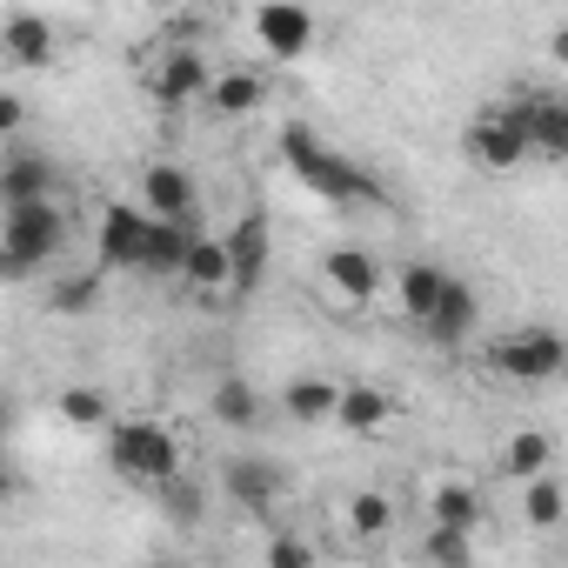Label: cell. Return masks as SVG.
Wrapping results in <instances>:
<instances>
[{"mask_svg":"<svg viewBox=\"0 0 568 568\" xmlns=\"http://www.w3.org/2000/svg\"><path fill=\"white\" fill-rule=\"evenodd\" d=\"M281 161H288V174L308 187V194H322L328 207H348V201H388V187L362 168V161H348L342 148H328L315 128H281Z\"/></svg>","mask_w":568,"mask_h":568,"instance_id":"cell-1","label":"cell"},{"mask_svg":"<svg viewBox=\"0 0 568 568\" xmlns=\"http://www.w3.org/2000/svg\"><path fill=\"white\" fill-rule=\"evenodd\" d=\"M108 442V468L121 475V481H134V488H168V481H181L187 475V462H181V435L168 428V422H154V415H114V428L101 435Z\"/></svg>","mask_w":568,"mask_h":568,"instance_id":"cell-2","label":"cell"},{"mask_svg":"<svg viewBox=\"0 0 568 568\" xmlns=\"http://www.w3.org/2000/svg\"><path fill=\"white\" fill-rule=\"evenodd\" d=\"M68 214H61V201H28V207H8L0 214V274L8 281H28V274H41V267H54L61 254H68ZM61 274V267H54Z\"/></svg>","mask_w":568,"mask_h":568,"instance_id":"cell-3","label":"cell"},{"mask_svg":"<svg viewBox=\"0 0 568 568\" xmlns=\"http://www.w3.org/2000/svg\"><path fill=\"white\" fill-rule=\"evenodd\" d=\"M488 375L515 382V388H548V382H568V335L548 328V322H521L508 335H495L481 348Z\"/></svg>","mask_w":568,"mask_h":568,"instance_id":"cell-4","label":"cell"},{"mask_svg":"<svg viewBox=\"0 0 568 568\" xmlns=\"http://www.w3.org/2000/svg\"><path fill=\"white\" fill-rule=\"evenodd\" d=\"M94 247H101V267L108 274H141L148 267V247H154V214L141 201H108V214L94 227Z\"/></svg>","mask_w":568,"mask_h":568,"instance_id":"cell-5","label":"cell"},{"mask_svg":"<svg viewBox=\"0 0 568 568\" xmlns=\"http://www.w3.org/2000/svg\"><path fill=\"white\" fill-rule=\"evenodd\" d=\"M462 154H468L475 168H488V174H508V168L528 161V134H521V121L508 114V101H495V108H481V114L468 121Z\"/></svg>","mask_w":568,"mask_h":568,"instance_id":"cell-6","label":"cell"},{"mask_svg":"<svg viewBox=\"0 0 568 568\" xmlns=\"http://www.w3.org/2000/svg\"><path fill=\"white\" fill-rule=\"evenodd\" d=\"M508 114L521 121V134H528V154L568 161V94H548V88H535V94H515V101H508Z\"/></svg>","mask_w":568,"mask_h":568,"instance_id":"cell-7","label":"cell"},{"mask_svg":"<svg viewBox=\"0 0 568 568\" xmlns=\"http://www.w3.org/2000/svg\"><path fill=\"white\" fill-rule=\"evenodd\" d=\"M207 94H214V68H207V54L201 48H168L161 54V68H154V101L161 108H207Z\"/></svg>","mask_w":568,"mask_h":568,"instance_id":"cell-8","label":"cell"},{"mask_svg":"<svg viewBox=\"0 0 568 568\" xmlns=\"http://www.w3.org/2000/svg\"><path fill=\"white\" fill-rule=\"evenodd\" d=\"M141 207H148L154 221L194 227V207H201V194H194V174H187L181 161H148V168H141Z\"/></svg>","mask_w":568,"mask_h":568,"instance_id":"cell-9","label":"cell"},{"mask_svg":"<svg viewBox=\"0 0 568 568\" xmlns=\"http://www.w3.org/2000/svg\"><path fill=\"white\" fill-rule=\"evenodd\" d=\"M315 14L295 8V0H267V8H254V41L274 54V61H302L315 48Z\"/></svg>","mask_w":568,"mask_h":568,"instance_id":"cell-10","label":"cell"},{"mask_svg":"<svg viewBox=\"0 0 568 568\" xmlns=\"http://www.w3.org/2000/svg\"><path fill=\"white\" fill-rule=\"evenodd\" d=\"M61 174L41 148L28 141H8V161H0V207H28V201H54Z\"/></svg>","mask_w":568,"mask_h":568,"instance_id":"cell-11","label":"cell"},{"mask_svg":"<svg viewBox=\"0 0 568 568\" xmlns=\"http://www.w3.org/2000/svg\"><path fill=\"white\" fill-rule=\"evenodd\" d=\"M428 528H462V535H481L488 528V488L475 475H442L428 488Z\"/></svg>","mask_w":568,"mask_h":568,"instance_id":"cell-12","label":"cell"},{"mask_svg":"<svg viewBox=\"0 0 568 568\" xmlns=\"http://www.w3.org/2000/svg\"><path fill=\"white\" fill-rule=\"evenodd\" d=\"M267 247H274V234H267V214H261V207H247V214L227 227V261H234L227 295H234V302H247V295L261 288V274H267Z\"/></svg>","mask_w":568,"mask_h":568,"instance_id":"cell-13","label":"cell"},{"mask_svg":"<svg viewBox=\"0 0 568 568\" xmlns=\"http://www.w3.org/2000/svg\"><path fill=\"white\" fill-rule=\"evenodd\" d=\"M221 488H227L247 515H267L281 495H288V468H281V462H261V455H234V462L221 468Z\"/></svg>","mask_w":568,"mask_h":568,"instance_id":"cell-14","label":"cell"},{"mask_svg":"<svg viewBox=\"0 0 568 568\" xmlns=\"http://www.w3.org/2000/svg\"><path fill=\"white\" fill-rule=\"evenodd\" d=\"M315 267H322V281H328L348 308H368V302L382 295V261H375L368 247H328Z\"/></svg>","mask_w":568,"mask_h":568,"instance_id":"cell-15","label":"cell"},{"mask_svg":"<svg viewBox=\"0 0 568 568\" xmlns=\"http://www.w3.org/2000/svg\"><path fill=\"white\" fill-rule=\"evenodd\" d=\"M342 395H348V382H335V375H295L288 388H281V415H288L295 428H335Z\"/></svg>","mask_w":568,"mask_h":568,"instance_id":"cell-16","label":"cell"},{"mask_svg":"<svg viewBox=\"0 0 568 568\" xmlns=\"http://www.w3.org/2000/svg\"><path fill=\"white\" fill-rule=\"evenodd\" d=\"M475 328H481V295H475L468 281L455 274V281H448V295L435 302V315L422 322V335H428L435 348H462V342H468Z\"/></svg>","mask_w":568,"mask_h":568,"instance_id":"cell-17","label":"cell"},{"mask_svg":"<svg viewBox=\"0 0 568 568\" xmlns=\"http://www.w3.org/2000/svg\"><path fill=\"white\" fill-rule=\"evenodd\" d=\"M0 54H8L14 68H48L54 61V21L34 14V8H14L8 28H0Z\"/></svg>","mask_w":568,"mask_h":568,"instance_id":"cell-18","label":"cell"},{"mask_svg":"<svg viewBox=\"0 0 568 568\" xmlns=\"http://www.w3.org/2000/svg\"><path fill=\"white\" fill-rule=\"evenodd\" d=\"M448 281H455V274H448L442 261H402V267H395V295H402V315H408L415 328L435 315V302L448 295Z\"/></svg>","mask_w":568,"mask_h":568,"instance_id":"cell-19","label":"cell"},{"mask_svg":"<svg viewBox=\"0 0 568 568\" xmlns=\"http://www.w3.org/2000/svg\"><path fill=\"white\" fill-rule=\"evenodd\" d=\"M181 281H187L194 295H227V281H234V261H227V234H194Z\"/></svg>","mask_w":568,"mask_h":568,"instance_id":"cell-20","label":"cell"},{"mask_svg":"<svg viewBox=\"0 0 568 568\" xmlns=\"http://www.w3.org/2000/svg\"><path fill=\"white\" fill-rule=\"evenodd\" d=\"M388 422H395V395H388V388H375V382H348L335 428H342V435H382Z\"/></svg>","mask_w":568,"mask_h":568,"instance_id":"cell-21","label":"cell"},{"mask_svg":"<svg viewBox=\"0 0 568 568\" xmlns=\"http://www.w3.org/2000/svg\"><path fill=\"white\" fill-rule=\"evenodd\" d=\"M548 468H555V435H548V428H515V435L501 442V475H508V481L528 488V481H541Z\"/></svg>","mask_w":568,"mask_h":568,"instance_id":"cell-22","label":"cell"},{"mask_svg":"<svg viewBox=\"0 0 568 568\" xmlns=\"http://www.w3.org/2000/svg\"><path fill=\"white\" fill-rule=\"evenodd\" d=\"M207 415H214V428H254V422H261V395H254V382H247V375H214V388H207Z\"/></svg>","mask_w":568,"mask_h":568,"instance_id":"cell-23","label":"cell"},{"mask_svg":"<svg viewBox=\"0 0 568 568\" xmlns=\"http://www.w3.org/2000/svg\"><path fill=\"white\" fill-rule=\"evenodd\" d=\"M261 101H267V81H261V74H247V68H234V74H214L207 114H214V121H247Z\"/></svg>","mask_w":568,"mask_h":568,"instance_id":"cell-24","label":"cell"},{"mask_svg":"<svg viewBox=\"0 0 568 568\" xmlns=\"http://www.w3.org/2000/svg\"><path fill=\"white\" fill-rule=\"evenodd\" d=\"M101 288H108V267H81V274H54V288H48V308H54L61 322H81V315H94V302H101Z\"/></svg>","mask_w":568,"mask_h":568,"instance_id":"cell-25","label":"cell"},{"mask_svg":"<svg viewBox=\"0 0 568 568\" xmlns=\"http://www.w3.org/2000/svg\"><path fill=\"white\" fill-rule=\"evenodd\" d=\"M342 521H348V535H355V541H382V535L395 528V501H388L382 488H355V495H348V508H342Z\"/></svg>","mask_w":568,"mask_h":568,"instance_id":"cell-26","label":"cell"},{"mask_svg":"<svg viewBox=\"0 0 568 568\" xmlns=\"http://www.w3.org/2000/svg\"><path fill=\"white\" fill-rule=\"evenodd\" d=\"M54 415H61L68 428H88V435H108V428H114V408H108L101 388H61V395H54Z\"/></svg>","mask_w":568,"mask_h":568,"instance_id":"cell-27","label":"cell"},{"mask_svg":"<svg viewBox=\"0 0 568 568\" xmlns=\"http://www.w3.org/2000/svg\"><path fill=\"white\" fill-rule=\"evenodd\" d=\"M521 521H528L535 535H548V528H561V521H568V488H561L555 475H541V481H528V488H521Z\"/></svg>","mask_w":568,"mask_h":568,"instance_id":"cell-28","label":"cell"},{"mask_svg":"<svg viewBox=\"0 0 568 568\" xmlns=\"http://www.w3.org/2000/svg\"><path fill=\"white\" fill-rule=\"evenodd\" d=\"M422 555H428V568H475V535H462V528H428V535H422Z\"/></svg>","mask_w":568,"mask_h":568,"instance_id":"cell-29","label":"cell"},{"mask_svg":"<svg viewBox=\"0 0 568 568\" xmlns=\"http://www.w3.org/2000/svg\"><path fill=\"white\" fill-rule=\"evenodd\" d=\"M201 508H207L201 481H187V475H181V481H168V488H161V515H168L174 528H194V521H201Z\"/></svg>","mask_w":568,"mask_h":568,"instance_id":"cell-30","label":"cell"},{"mask_svg":"<svg viewBox=\"0 0 568 568\" xmlns=\"http://www.w3.org/2000/svg\"><path fill=\"white\" fill-rule=\"evenodd\" d=\"M261 568H322V555H315V541H308V535H267Z\"/></svg>","mask_w":568,"mask_h":568,"instance_id":"cell-31","label":"cell"},{"mask_svg":"<svg viewBox=\"0 0 568 568\" xmlns=\"http://www.w3.org/2000/svg\"><path fill=\"white\" fill-rule=\"evenodd\" d=\"M21 121H28V101L21 94H0V134L21 141Z\"/></svg>","mask_w":568,"mask_h":568,"instance_id":"cell-32","label":"cell"},{"mask_svg":"<svg viewBox=\"0 0 568 568\" xmlns=\"http://www.w3.org/2000/svg\"><path fill=\"white\" fill-rule=\"evenodd\" d=\"M548 54H555V61L568 68V28H555V34H548Z\"/></svg>","mask_w":568,"mask_h":568,"instance_id":"cell-33","label":"cell"},{"mask_svg":"<svg viewBox=\"0 0 568 568\" xmlns=\"http://www.w3.org/2000/svg\"><path fill=\"white\" fill-rule=\"evenodd\" d=\"M148 568H187V561H148Z\"/></svg>","mask_w":568,"mask_h":568,"instance_id":"cell-34","label":"cell"}]
</instances>
